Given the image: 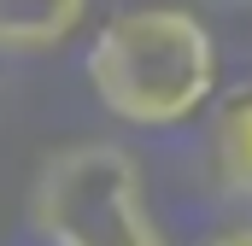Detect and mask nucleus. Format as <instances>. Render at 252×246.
Returning a JSON list of instances; mask_svg holds the SVG:
<instances>
[{
  "mask_svg": "<svg viewBox=\"0 0 252 246\" xmlns=\"http://www.w3.org/2000/svg\"><path fill=\"white\" fill-rule=\"evenodd\" d=\"M88 82L112 118L141 123V129H170L211 100L217 41L182 6H135L94 35Z\"/></svg>",
  "mask_w": 252,
  "mask_h": 246,
  "instance_id": "nucleus-1",
  "label": "nucleus"
},
{
  "mask_svg": "<svg viewBox=\"0 0 252 246\" xmlns=\"http://www.w3.org/2000/svg\"><path fill=\"white\" fill-rule=\"evenodd\" d=\"M30 223L47 246H164L141 199V164L112 141L47 158L30 193Z\"/></svg>",
  "mask_w": 252,
  "mask_h": 246,
  "instance_id": "nucleus-2",
  "label": "nucleus"
},
{
  "mask_svg": "<svg viewBox=\"0 0 252 246\" xmlns=\"http://www.w3.org/2000/svg\"><path fill=\"white\" fill-rule=\"evenodd\" d=\"M88 0H0V47L6 53H41L59 47L82 24Z\"/></svg>",
  "mask_w": 252,
  "mask_h": 246,
  "instance_id": "nucleus-3",
  "label": "nucleus"
},
{
  "mask_svg": "<svg viewBox=\"0 0 252 246\" xmlns=\"http://www.w3.org/2000/svg\"><path fill=\"white\" fill-rule=\"evenodd\" d=\"M217 170L229 193L252 199V94H235L217 118Z\"/></svg>",
  "mask_w": 252,
  "mask_h": 246,
  "instance_id": "nucleus-4",
  "label": "nucleus"
},
{
  "mask_svg": "<svg viewBox=\"0 0 252 246\" xmlns=\"http://www.w3.org/2000/svg\"><path fill=\"white\" fill-rule=\"evenodd\" d=\"M211 246H252V229H223Z\"/></svg>",
  "mask_w": 252,
  "mask_h": 246,
  "instance_id": "nucleus-5",
  "label": "nucleus"
}]
</instances>
